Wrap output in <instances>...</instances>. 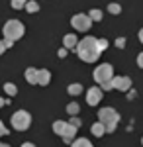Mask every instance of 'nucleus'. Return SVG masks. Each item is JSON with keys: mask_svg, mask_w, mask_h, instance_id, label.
Instances as JSON below:
<instances>
[{"mask_svg": "<svg viewBox=\"0 0 143 147\" xmlns=\"http://www.w3.org/2000/svg\"><path fill=\"white\" fill-rule=\"evenodd\" d=\"M4 51H6V47H4V41H2V39H0V55H2V53H4Z\"/></svg>", "mask_w": 143, "mask_h": 147, "instance_id": "cd10ccee", "label": "nucleus"}, {"mask_svg": "<svg viewBox=\"0 0 143 147\" xmlns=\"http://www.w3.org/2000/svg\"><path fill=\"white\" fill-rule=\"evenodd\" d=\"M90 131H92V136L96 137H102L104 134H106V127H104V124H100V122H96V124L90 127Z\"/></svg>", "mask_w": 143, "mask_h": 147, "instance_id": "4468645a", "label": "nucleus"}, {"mask_svg": "<svg viewBox=\"0 0 143 147\" xmlns=\"http://www.w3.org/2000/svg\"><path fill=\"white\" fill-rule=\"evenodd\" d=\"M78 110H80V106H78L77 102H69V104H67V114H69V116H77Z\"/></svg>", "mask_w": 143, "mask_h": 147, "instance_id": "dca6fc26", "label": "nucleus"}, {"mask_svg": "<svg viewBox=\"0 0 143 147\" xmlns=\"http://www.w3.org/2000/svg\"><path fill=\"white\" fill-rule=\"evenodd\" d=\"M67 55V49L63 47V49H59V57H65Z\"/></svg>", "mask_w": 143, "mask_h": 147, "instance_id": "c85d7f7f", "label": "nucleus"}, {"mask_svg": "<svg viewBox=\"0 0 143 147\" xmlns=\"http://www.w3.org/2000/svg\"><path fill=\"white\" fill-rule=\"evenodd\" d=\"M77 53H78V59L84 61V63H94L96 59L100 57V47H98V37H82L80 41L77 43Z\"/></svg>", "mask_w": 143, "mask_h": 147, "instance_id": "f257e3e1", "label": "nucleus"}, {"mask_svg": "<svg viewBox=\"0 0 143 147\" xmlns=\"http://www.w3.org/2000/svg\"><path fill=\"white\" fill-rule=\"evenodd\" d=\"M71 147H92V143L88 141L86 137H78V139H75V141L71 143Z\"/></svg>", "mask_w": 143, "mask_h": 147, "instance_id": "2eb2a0df", "label": "nucleus"}, {"mask_svg": "<svg viewBox=\"0 0 143 147\" xmlns=\"http://www.w3.org/2000/svg\"><path fill=\"white\" fill-rule=\"evenodd\" d=\"M51 80V73L47 69H37V84L39 86H47Z\"/></svg>", "mask_w": 143, "mask_h": 147, "instance_id": "1a4fd4ad", "label": "nucleus"}, {"mask_svg": "<svg viewBox=\"0 0 143 147\" xmlns=\"http://www.w3.org/2000/svg\"><path fill=\"white\" fill-rule=\"evenodd\" d=\"M0 147H10V145H6V143H0Z\"/></svg>", "mask_w": 143, "mask_h": 147, "instance_id": "473e14b6", "label": "nucleus"}, {"mask_svg": "<svg viewBox=\"0 0 143 147\" xmlns=\"http://www.w3.org/2000/svg\"><path fill=\"white\" fill-rule=\"evenodd\" d=\"M69 124H71V125H75V127L78 129V127H80V120H78L77 116H71V122H69Z\"/></svg>", "mask_w": 143, "mask_h": 147, "instance_id": "5701e85b", "label": "nucleus"}, {"mask_svg": "<svg viewBox=\"0 0 143 147\" xmlns=\"http://www.w3.org/2000/svg\"><path fill=\"white\" fill-rule=\"evenodd\" d=\"M2 41H4V47H12V45H14L12 39H2Z\"/></svg>", "mask_w": 143, "mask_h": 147, "instance_id": "bb28decb", "label": "nucleus"}, {"mask_svg": "<svg viewBox=\"0 0 143 147\" xmlns=\"http://www.w3.org/2000/svg\"><path fill=\"white\" fill-rule=\"evenodd\" d=\"M4 90H6L8 96H16V94H18V88H16L14 82H4Z\"/></svg>", "mask_w": 143, "mask_h": 147, "instance_id": "f3484780", "label": "nucleus"}, {"mask_svg": "<svg viewBox=\"0 0 143 147\" xmlns=\"http://www.w3.org/2000/svg\"><path fill=\"white\" fill-rule=\"evenodd\" d=\"M137 65L143 69V53H139V55H137Z\"/></svg>", "mask_w": 143, "mask_h": 147, "instance_id": "a878e982", "label": "nucleus"}, {"mask_svg": "<svg viewBox=\"0 0 143 147\" xmlns=\"http://www.w3.org/2000/svg\"><path fill=\"white\" fill-rule=\"evenodd\" d=\"M141 145H143V137H141Z\"/></svg>", "mask_w": 143, "mask_h": 147, "instance_id": "72a5a7b5", "label": "nucleus"}, {"mask_svg": "<svg viewBox=\"0 0 143 147\" xmlns=\"http://www.w3.org/2000/svg\"><path fill=\"white\" fill-rule=\"evenodd\" d=\"M110 82H112L114 88H118V90H121V92H127L132 88V79H130V77H114Z\"/></svg>", "mask_w": 143, "mask_h": 147, "instance_id": "0eeeda50", "label": "nucleus"}, {"mask_svg": "<svg viewBox=\"0 0 143 147\" xmlns=\"http://www.w3.org/2000/svg\"><path fill=\"white\" fill-rule=\"evenodd\" d=\"M65 129H67V122H63V120H57V122H53V131H55L57 136L63 137Z\"/></svg>", "mask_w": 143, "mask_h": 147, "instance_id": "f8f14e48", "label": "nucleus"}, {"mask_svg": "<svg viewBox=\"0 0 143 147\" xmlns=\"http://www.w3.org/2000/svg\"><path fill=\"white\" fill-rule=\"evenodd\" d=\"M88 18H90L92 22H100V20H102V12H100L98 8H94V10L88 12Z\"/></svg>", "mask_w": 143, "mask_h": 147, "instance_id": "a211bd4d", "label": "nucleus"}, {"mask_svg": "<svg viewBox=\"0 0 143 147\" xmlns=\"http://www.w3.org/2000/svg\"><path fill=\"white\" fill-rule=\"evenodd\" d=\"M71 24H73V28L77 32H88L92 28V20L88 18V14H75Z\"/></svg>", "mask_w": 143, "mask_h": 147, "instance_id": "423d86ee", "label": "nucleus"}, {"mask_svg": "<svg viewBox=\"0 0 143 147\" xmlns=\"http://www.w3.org/2000/svg\"><path fill=\"white\" fill-rule=\"evenodd\" d=\"M102 88L100 86H92V88H88L86 90V102L90 104V106H96V104H100V100H102Z\"/></svg>", "mask_w": 143, "mask_h": 147, "instance_id": "6e6552de", "label": "nucleus"}, {"mask_svg": "<svg viewBox=\"0 0 143 147\" xmlns=\"http://www.w3.org/2000/svg\"><path fill=\"white\" fill-rule=\"evenodd\" d=\"M116 47H125V37H118V39H116Z\"/></svg>", "mask_w": 143, "mask_h": 147, "instance_id": "b1692460", "label": "nucleus"}, {"mask_svg": "<svg viewBox=\"0 0 143 147\" xmlns=\"http://www.w3.org/2000/svg\"><path fill=\"white\" fill-rule=\"evenodd\" d=\"M4 37L6 39H12V41H16V39H20L24 34H26V28H24V24L20 20H8V22L4 24Z\"/></svg>", "mask_w": 143, "mask_h": 147, "instance_id": "7ed1b4c3", "label": "nucleus"}, {"mask_svg": "<svg viewBox=\"0 0 143 147\" xmlns=\"http://www.w3.org/2000/svg\"><path fill=\"white\" fill-rule=\"evenodd\" d=\"M78 39L75 34H67L65 37H63V45H65V49H73V47H77Z\"/></svg>", "mask_w": 143, "mask_h": 147, "instance_id": "9b49d317", "label": "nucleus"}, {"mask_svg": "<svg viewBox=\"0 0 143 147\" xmlns=\"http://www.w3.org/2000/svg\"><path fill=\"white\" fill-rule=\"evenodd\" d=\"M26 10L30 12V14H35V12L39 10V4H37L35 0H28V4H26Z\"/></svg>", "mask_w": 143, "mask_h": 147, "instance_id": "6ab92c4d", "label": "nucleus"}, {"mask_svg": "<svg viewBox=\"0 0 143 147\" xmlns=\"http://www.w3.org/2000/svg\"><path fill=\"white\" fill-rule=\"evenodd\" d=\"M98 122H100V124H104V127H106V134H108V131H116V125H118V122H120V114L116 112L114 108H110V106L100 108V112H98Z\"/></svg>", "mask_w": 143, "mask_h": 147, "instance_id": "f03ea898", "label": "nucleus"}, {"mask_svg": "<svg viewBox=\"0 0 143 147\" xmlns=\"http://www.w3.org/2000/svg\"><path fill=\"white\" fill-rule=\"evenodd\" d=\"M139 41L143 43V30H139Z\"/></svg>", "mask_w": 143, "mask_h": 147, "instance_id": "2f4dec72", "label": "nucleus"}, {"mask_svg": "<svg viewBox=\"0 0 143 147\" xmlns=\"http://www.w3.org/2000/svg\"><path fill=\"white\" fill-rule=\"evenodd\" d=\"M10 122H12V127L14 129L24 131V129H28L32 125V116H30V112H26V110H18V112L12 114Z\"/></svg>", "mask_w": 143, "mask_h": 147, "instance_id": "20e7f679", "label": "nucleus"}, {"mask_svg": "<svg viewBox=\"0 0 143 147\" xmlns=\"http://www.w3.org/2000/svg\"><path fill=\"white\" fill-rule=\"evenodd\" d=\"M94 80L98 82V84H104V82H110L114 79V67H112L110 63H102L98 67L94 69Z\"/></svg>", "mask_w": 143, "mask_h": 147, "instance_id": "39448f33", "label": "nucleus"}, {"mask_svg": "<svg viewBox=\"0 0 143 147\" xmlns=\"http://www.w3.org/2000/svg\"><path fill=\"white\" fill-rule=\"evenodd\" d=\"M67 92H69L71 96H78V94L82 92V84H80V82H73V84L67 86Z\"/></svg>", "mask_w": 143, "mask_h": 147, "instance_id": "ddd939ff", "label": "nucleus"}, {"mask_svg": "<svg viewBox=\"0 0 143 147\" xmlns=\"http://www.w3.org/2000/svg\"><path fill=\"white\" fill-rule=\"evenodd\" d=\"M98 47H100V51H104V49L108 47V41H106L104 37H98Z\"/></svg>", "mask_w": 143, "mask_h": 147, "instance_id": "4be33fe9", "label": "nucleus"}, {"mask_svg": "<svg viewBox=\"0 0 143 147\" xmlns=\"http://www.w3.org/2000/svg\"><path fill=\"white\" fill-rule=\"evenodd\" d=\"M22 147H35L33 143H30V141H26V143H22Z\"/></svg>", "mask_w": 143, "mask_h": 147, "instance_id": "c756f323", "label": "nucleus"}, {"mask_svg": "<svg viewBox=\"0 0 143 147\" xmlns=\"http://www.w3.org/2000/svg\"><path fill=\"white\" fill-rule=\"evenodd\" d=\"M24 77H26V80H28L30 84H37V69L28 67L26 73H24Z\"/></svg>", "mask_w": 143, "mask_h": 147, "instance_id": "9d476101", "label": "nucleus"}, {"mask_svg": "<svg viewBox=\"0 0 143 147\" xmlns=\"http://www.w3.org/2000/svg\"><path fill=\"white\" fill-rule=\"evenodd\" d=\"M6 134H8V129H6V125H4L2 122H0V137H2V136H6Z\"/></svg>", "mask_w": 143, "mask_h": 147, "instance_id": "393cba45", "label": "nucleus"}, {"mask_svg": "<svg viewBox=\"0 0 143 147\" xmlns=\"http://www.w3.org/2000/svg\"><path fill=\"white\" fill-rule=\"evenodd\" d=\"M6 102H8V100H4V98H2V96H0V108H2V106H4V104H6Z\"/></svg>", "mask_w": 143, "mask_h": 147, "instance_id": "7c9ffc66", "label": "nucleus"}, {"mask_svg": "<svg viewBox=\"0 0 143 147\" xmlns=\"http://www.w3.org/2000/svg\"><path fill=\"white\" fill-rule=\"evenodd\" d=\"M108 12H110V14H120L121 6L118 4V2H112V4H108Z\"/></svg>", "mask_w": 143, "mask_h": 147, "instance_id": "412c9836", "label": "nucleus"}, {"mask_svg": "<svg viewBox=\"0 0 143 147\" xmlns=\"http://www.w3.org/2000/svg\"><path fill=\"white\" fill-rule=\"evenodd\" d=\"M26 4H28V0H12L14 10H22V8H26Z\"/></svg>", "mask_w": 143, "mask_h": 147, "instance_id": "aec40b11", "label": "nucleus"}]
</instances>
